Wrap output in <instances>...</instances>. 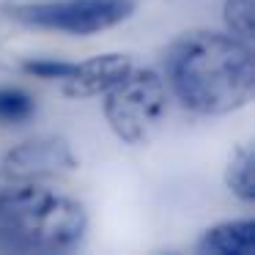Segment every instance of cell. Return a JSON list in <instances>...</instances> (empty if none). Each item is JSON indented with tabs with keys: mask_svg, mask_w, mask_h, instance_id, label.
<instances>
[{
	"mask_svg": "<svg viewBox=\"0 0 255 255\" xmlns=\"http://www.w3.org/2000/svg\"><path fill=\"white\" fill-rule=\"evenodd\" d=\"M222 181H225L228 192L236 195L242 203L255 200V159H253V148L247 143L236 145L231 151L225 170H222Z\"/></svg>",
	"mask_w": 255,
	"mask_h": 255,
	"instance_id": "8",
	"label": "cell"
},
{
	"mask_svg": "<svg viewBox=\"0 0 255 255\" xmlns=\"http://www.w3.org/2000/svg\"><path fill=\"white\" fill-rule=\"evenodd\" d=\"M222 22L231 36L250 44L255 36V0H225Z\"/></svg>",
	"mask_w": 255,
	"mask_h": 255,
	"instance_id": "9",
	"label": "cell"
},
{
	"mask_svg": "<svg viewBox=\"0 0 255 255\" xmlns=\"http://www.w3.org/2000/svg\"><path fill=\"white\" fill-rule=\"evenodd\" d=\"M77 156L66 137L39 134L14 145L3 156V173L11 181H55L77 170Z\"/></svg>",
	"mask_w": 255,
	"mask_h": 255,
	"instance_id": "5",
	"label": "cell"
},
{
	"mask_svg": "<svg viewBox=\"0 0 255 255\" xmlns=\"http://www.w3.org/2000/svg\"><path fill=\"white\" fill-rule=\"evenodd\" d=\"M165 85L173 99L195 116H231L253 102V50L228 30H189L173 41L165 55Z\"/></svg>",
	"mask_w": 255,
	"mask_h": 255,
	"instance_id": "1",
	"label": "cell"
},
{
	"mask_svg": "<svg viewBox=\"0 0 255 255\" xmlns=\"http://www.w3.org/2000/svg\"><path fill=\"white\" fill-rule=\"evenodd\" d=\"M170 107L165 77L154 69H129L116 85L102 94V113L107 127L121 143L148 145L162 132Z\"/></svg>",
	"mask_w": 255,
	"mask_h": 255,
	"instance_id": "3",
	"label": "cell"
},
{
	"mask_svg": "<svg viewBox=\"0 0 255 255\" xmlns=\"http://www.w3.org/2000/svg\"><path fill=\"white\" fill-rule=\"evenodd\" d=\"M22 69L28 74H33V77L55 80V83H61V80L69 74V69H72V61H58V58H36V61H25Z\"/></svg>",
	"mask_w": 255,
	"mask_h": 255,
	"instance_id": "11",
	"label": "cell"
},
{
	"mask_svg": "<svg viewBox=\"0 0 255 255\" xmlns=\"http://www.w3.org/2000/svg\"><path fill=\"white\" fill-rule=\"evenodd\" d=\"M134 0H50L14 6L11 17L39 30L69 36H96L127 22L134 14Z\"/></svg>",
	"mask_w": 255,
	"mask_h": 255,
	"instance_id": "4",
	"label": "cell"
},
{
	"mask_svg": "<svg viewBox=\"0 0 255 255\" xmlns=\"http://www.w3.org/2000/svg\"><path fill=\"white\" fill-rule=\"evenodd\" d=\"M36 110V102L22 88H0V121L3 124H19L28 121Z\"/></svg>",
	"mask_w": 255,
	"mask_h": 255,
	"instance_id": "10",
	"label": "cell"
},
{
	"mask_svg": "<svg viewBox=\"0 0 255 255\" xmlns=\"http://www.w3.org/2000/svg\"><path fill=\"white\" fill-rule=\"evenodd\" d=\"M132 58L124 52H105V55H94L88 61H72L69 74L61 80L63 94L72 99H91V96H102L110 85H116L124 74L132 69Z\"/></svg>",
	"mask_w": 255,
	"mask_h": 255,
	"instance_id": "6",
	"label": "cell"
},
{
	"mask_svg": "<svg viewBox=\"0 0 255 255\" xmlns=\"http://www.w3.org/2000/svg\"><path fill=\"white\" fill-rule=\"evenodd\" d=\"M88 211L72 195L39 181L0 192V244L19 253H66L83 242Z\"/></svg>",
	"mask_w": 255,
	"mask_h": 255,
	"instance_id": "2",
	"label": "cell"
},
{
	"mask_svg": "<svg viewBox=\"0 0 255 255\" xmlns=\"http://www.w3.org/2000/svg\"><path fill=\"white\" fill-rule=\"evenodd\" d=\"M195 253L200 255H255V222L225 220L200 233Z\"/></svg>",
	"mask_w": 255,
	"mask_h": 255,
	"instance_id": "7",
	"label": "cell"
}]
</instances>
